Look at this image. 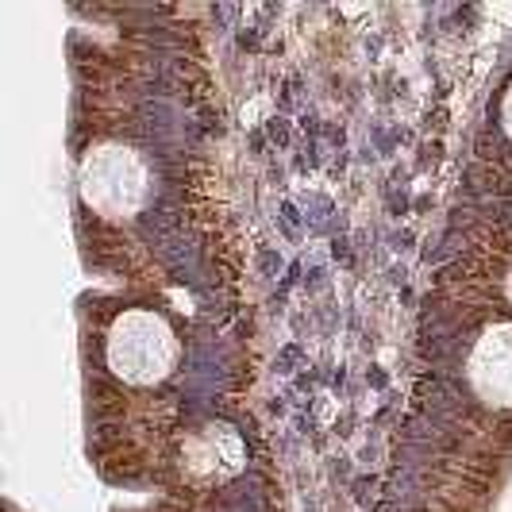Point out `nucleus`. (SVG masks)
<instances>
[{
    "label": "nucleus",
    "mask_w": 512,
    "mask_h": 512,
    "mask_svg": "<svg viewBox=\"0 0 512 512\" xmlns=\"http://www.w3.org/2000/svg\"><path fill=\"white\" fill-rule=\"evenodd\" d=\"M104 355L112 374L128 385H158L178 366V335L158 312L131 308L112 320Z\"/></svg>",
    "instance_id": "nucleus-1"
},
{
    "label": "nucleus",
    "mask_w": 512,
    "mask_h": 512,
    "mask_svg": "<svg viewBox=\"0 0 512 512\" xmlns=\"http://www.w3.org/2000/svg\"><path fill=\"white\" fill-rule=\"evenodd\" d=\"M466 378L486 405L512 409V320H501L478 335V343L470 351Z\"/></svg>",
    "instance_id": "nucleus-3"
},
{
    "label": "nucleus",
    "mask_w": 512,
    "mask_h": 512,
    "mask_svg": "<svg viewBox=\"0 0 512 512\" xmlns=\"http://www.w3.org/2000/svg\"><path fill=\"white\" fill-rule=\"evenodd\" d=\"M77 185H81V201L93 212H101L108 220H128L147 205L151 174H147V162L135 151L120 147V143H104L85 154Z\"/></svg>",
    "instance_id": "nucleus-2"
},
{
    "label": "nucleus",
    "mask_w": 512,
    "mask_h": 512,
    "mask_svg": "<svg viewBox=\"0 0 512 512\" xmlns=\"http://www.w3.org/2000/svg\"><path fill=\"white\" fill-rule=\"evenodd\" d=\"M501 128L512 139V85L505 89V101H501Z\"/></svg>",
    "instance_id": "nucleus-4"
}]
</instances>
